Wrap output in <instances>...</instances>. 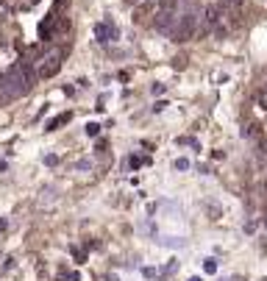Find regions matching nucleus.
<instances>
[{"label":"nucleus","instance_id":"12","mask_svg":"<svg viewBox=\"0 0 267 281\" xmlns=\"http://www.w3.org/2000/svg\"><path fill=\"white\" fill-rule=\"evenodd\" d=\"M259 103H262V109H267V87L259 89Z\"/></svg>","mask_w":267,"mask_h":281},{"label":"nucleus","instance_id":"7","mask_svg":"<svg viewBox=\"0 0 267 281\" xmlns=\"http://www.w3.org/2000/svg\"><path fill=\"white\" fill-rule=\"evenodd\" d=\"M70 120H73V114H70V112L59 114V117H53V120L47 123V131H56V128H61V125H67V123H70Z\"/></svg>","mask_w":267,"mask_h":281},{"label":"nucleus","instance_id":"9","mask_svg":"<svg viewBox=\"0 0 267 281\" xmlns=\"http://www.w3.org/2000/svg\"><path fill=\"white\" fill-rule=\"evenodd\" d=\"M248 136H256V139H259V136H262V125L251 123V125H248Z\"/></svg>","mask_w":267,"mask_h":281},{"label":"nucleus","instance_id":"16","mask_svg":"<svg viewBox=\"0 0 267 281\" xmlns=\"http://www.w3.org/2000/svg\"><path fill=\"white\" fill-rule=\"evenodd\" d=\"M265 192H267V176H265Z\"/></svg>","mask_w":267,"mask_h":281},{"label":"nucleus","instance_id":"17","mask_svg":"<svg viewBox=\"0 0 267 281\" xmlns=\"http://www.w3.org/2000/svg\"><path fill=\"white\" fill-rule=\"evenodd\" d=\"M189 281H200V279H189Z\"/></svg>","mask_w":267,"mask_h":281},{"label":"nucleus","instance_id":"14","mask_svg":"<svg viewBox=\"0 0 267 281\" xmlns=\"http://www.w3.org/2000/svg\"><path fill=\"white\" fill-rule=\"evenodd\" d=\"M87 131H89V134H92V136H95V134H98V131H100V125H95V123H92V125H87Z\"/></svg>","mask_w":267,"mask_h":281},{"label":"nucleus","instance_id":"8","mask_svg":"<svg viewBox=\"0 0 267 281\" xmlns=\"http://www.w3.org/2000/svg\"><path fill=\"white\" fill-rule=\"evenodd\" d=\"M173 67H176V70H184V67H187V56H184V53H178V56L173 59Z\"/></svg>","mask_w":267,"mask_h":281},{"label":"nucleus","instance_id":"10","mask_svg":"<svg viewBox=\"0 0 267 281\" xmlns=\"http://www.w3.org/2000/svg\"><path fill=\"white\" fill-rule=\"evenodd\" d=\"M203 270H206V273H214V270H217V262H214V259H206V262H203Z\"/></svg>","mask_w":267,"mask_h":281},{"label":"nucleus","instance_id":"6","mask_svg":"<svg viewBox=\"0 0 267 281\" xmlns=\"http://www.w3.org/2000/svg\"><path fill=\"white\" fill-rule=\"evenodd\" d=\"M220 20H222V9L217 6V3L209 6V9H206V23H209V28H211V25H217Z\"/></svg>","mask_w":267,"mask_h":281},{"label":"nucleus","instance_id":"15","mask_svg":"<svg viewBox=\"0 0 267 281\" xmlns=\"http://www.w3.org/2000/svg\"><path fill=\"white\" fill-rule=\"evenodd\" d=\"M73 253H75V259H78V262H84V259H87V253H84V251H78V248L73 251Z\"/></svg>","mask_w":267,"mask_h":281},{"label":"nucleus","instance_id":"13","mask_svg":"<svg viewBox=\"0 0 267 281\" xmlns=\"http://www.w3.org/2000/svg\"><path fill=\"white\" fill-rule=\"evenodd\" d=\"M176 167H178V170H187V167H189V162H187V159H178Z\"/></svg>","mask_w":267,"mask_h":281},{"label":"nucleus","instance_id":"5","mask_svg":"<svg viewBox=\"0 0 267 281\" xmlns=\"http://www.w3.org/2000/svg\"><path fill=\"white\" fill-rule=\"evenodd\" d=\"M67 31H70V17H61V14H59L53 20V36H64Z\"/></svg>","mask_w":267,"mask_h":281},{"label":"nucleus","instance_id":"3","mask_svg":"<svg viewBox=\"0 0 267 281\" xmlns=\"http://www.w3.org/2000/svg\"><path fill=\"white\" fill-rule=\"evenodd\" d=\"M153 12H156V6L150 3V0H145V3H139V6L134 9V23H136V25L150 23V20H153Z\"/></svg>","mask_w":267,"mask_h":281},{"label":"nucleus","instance_id":"11","mask_svg":"<svg viewBox=\"0 0 267 281\" xmlns=\"http://www.w3.org/2000/svg\"><path fill=\"white\" fill-rule=\"evenodd\" d=\"M259 153L267 156V136H259Z\"/></svg>","mask_w":267,"mask_h":281},{"label":"nucleus","instance_id":"4","mask_svg":"<svg viewBox=\"0 0 267 281\" xmlns=\"http://www.w3.org/2000/svg\"><path fill=\"white\" fill-rule=\"evenodd\" d=\"M59 67H61V59H59V53H53L50 59H44V64L39 67V78H53L56 73H59Z\"/></svg>","mask_w":267,"mask_h":281},{"label":"nucleus","instance_id":"2","mask_svg":"<svg viewBox=\"0 0 267 281\" xmlns=\"http://www.w3.org/2000/svg\"><path fill=\"white\" fill-rule=\"evenodd\" d=\"M178 23V12H173V9H162V14L153 20V25L162 31V34H167V31H173Z\"/></svg>","mask_w":267,"mask_h":281},{"label":"nucleus","instance_id":"1","mask_svg":"<svg viewBox=\"0 0 267 281\" xmlns=\"http://www.w3.org/2000/svg\"><path fill=\"white\" fill-rule=\"evenodd\" d=\"M195 28H198V17H195V14L178 17L176 28H173V39H176V42H187V39L195 36Z\"/></svg>","mask_w":267,"mask_h":281}]
</instances>
